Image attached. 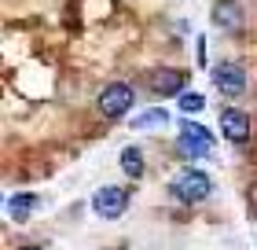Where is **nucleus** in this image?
Instances as JSON below:
<instances>
[{
	"label": "nucleus",
	"mask_w": 257,
	"mask_h": 250,
	"mask_svg": "<svg viewBox=\"0 0 257 250\" xmlns=\"http://www.w3.org/2000/svg\"><path fill=\"white\" fill-rule=\"evenodd\" d=\"M209 77H213V89L224 100H239L246 92V70H242V63H213Z\"/></svg>",
	"instance_id": "nucleus-4"
},
{
	"label": "nucleus",
	"mask_w": 257,
	"mask_h": 250,
	"mask_svg": "<svg viewBox=\"0 0 257 250\" xmlns=\"http://www.w3.org/2000/svg\"><path fill=\"white\" fill-rule=\"evenodd\" d=\"M246 213H250V217H257V181L246 188Z\"/></svg>",
	"instance_id": "nucleus-13"
},
{
	"label": "nucleus",
	"mask_w": 257,
	"mask_h": 250,
	"mask_svg": "<svg viewBox=\"0 0 257 250\" xmlns=\"http://www.w3.org/2000/svg\"><path fill=\"white\" fill-rule=\"evenodd\" d=\"M209 19H213L217 30L235 33V30H242V22H246V11H242L239 0H213V8H209Z\"/></svg>",
	"instance_id": "nucleus-8"
},
{
	"label": "nucleus",
	"mask_w": 257,
	"mask_h": 250,
	"mask_svg": "<svg viewBox=\"0 0 257 250\" xmlns=\"http://www.w3.org/2000/svg\"><path fill=\"white\" fill-rule=\"evenodd\" d=\"M118 162H121V170H125V177H133V181H140V177H144V151L140 147H125L121 154H118Z\"/></svg>",
	"instance_id": "nucleus-11"
},
{
	"label": "nucleus",
	"mask_w": 257,
	"mask_h": 250,
	"mask_svg": "<svg viewBox=\"0 0 257 250\" xmlns=\"http://www.w3.org/2000/svg\"><path fill=\"white\" fill-rule=\"evenodd\" d=\"M188 81H191L188 70H180V66H155L151 77H147V85L158 100H166V96H184V92H188Z\"/></svg>",
	"instance_id": "nucleus-5"
},
{
	"label": "nucleus",
	"mask_w": 257,
	"mask_h": 250,
	"mask_svg": "<svg viewBox=\"0 0 257 250\" xmlns=\"http://www.w3.org/2000/svg\"><path fill=\"white\" fill-rule=\"evenodd\" d=\"M33 206H37V195H33V192H19V195H11V199L4 202L8 217L15 221V224H26L30 213H33Z\"/></svg>",
	"instance_id": "nucleus-9"
},
{
	"label": "nucleus",
	"mask_w": 257,
	"mask_h": 250,
	"mask_svg": "<svg viewBox=\"0 0 257 250\" xmlns=\"http://www.w3.org/2000/svg\"><path fill=\"white\" fill-rule=\"evenodd\" d=\"M166 192L173 202H180V206H198V202H206L213 195V177L206 170H195V165H184L169 177Z\"/></svg>",
	"instance_id": "nucleus-1"
},
{
	"label": "nucleus",
	"mask_w": 257,
	"mask_h": 250,
	"mask_svg": "<svg viewBox=\"0 0 257 250\" xmlns=\"http://www.w3.org/2000/svg\"><path fill=\"white\" fill-rule=\"evenodd\" d=\"M177 147H180L184 158H209V154H213V133H209L206 125L191 122V118H184Z\"/></svg>",
	"instance_id": "nucleus-3"
},
{
	"label": "nucleus",
	"mask_w": 257,
	"mask_h": 250,
	"mask_svg": "<svg viewBox=\"0 0 257 250\" xmlns=\"http://www.w3.org/2000/svg\"><path fill=\"white\" fill-rule=\"evenodd\" d=\"M15 250H41L37 243H22V246H15Z\"/></svg>",
	"instance_id": "nucleus-15"
},
{
	"label": "nucleus",
	"mask_w": 257,
	"mask_h": 250,
	"mask_svg": "<svg viewBox=\"0 0 257 250\" xmlns=\"http://www.w3.org/2000/svg\"><path fill=\"white\" fill-rule=\"evenodd\" d=\"M92 210H96V217H103V221H118L128 210V192L118 188V184H103L99 192L92 195Z\"/></svg>",
	"instance_id": "nucleus-6"
},
{
	"label": "nucleus",
	"mask_w": 257,
	"mask_h": 250,
	"mask_svg": "<svg viewBox=\"0 0 257 250\" xmlns=\"http://www.w3.org/2000/svg\"><path fill=\"white\" fill-rule=\"evenodd\" d=\"M128 125L133 129H166L169 125V111H162V107H155V111H144V114H136V118H128Z\"/></svg>",
	"instance_id": "nucleus-10"
},
{
	"label": "nucleus",
	"mask_w": 257,
	"mask_h": 250,
	"mask_svg": "<svg viewBox=\"0 0 257 250\" xmlns=\"http://www.w3.org/2000/svg\"><path fill=\"white\" fill-rule=\"evenodd\" d=\"M198 63L206 66V37H198Z\"/></svg>",
	"instance_id": "nucleus-14"
},
{
	"label": "nucleus",
	"mask_w": 257,
	"mask_h": 250,
	"mask_svg": "<svg viewBox=\"0 0 257 250\" xmlns=\"http://www.w3.org/2000/svg\"><path fill=\"white\" fill-rule=\"evenodd\" d=\"M220 133H224V140H228V144L242 147V144L250 140V133H253L250 114L242 111V107H224V111H220Z\"/></svg>",
	"instance_id": "nucleus-7"
},
{
	"label": "nucleus",
	"mask_w": 257,
	"mask_h": 250,
	"mask_svg": "<svg viewBox=\"0 0 257 250\" xmlns=\"http://www.w3.org/2000/svg\"><path fill=\"white\" fill-rule=\"evenodd\" d=\"M177 103H180V111L195 114V111H202V107H206V96H202V92H184V96H177Z\"/></svg>",
	"instance_id": "nucleus-12"
},
{
	"label": "nucleus",
	"mask_w": 257,
	"mask_h": 250,
	"mask_svg": "<svg viewBox=\"0 0 257 250\" xmlns=\"http://www.w3.org/2000/svg\"><path fill=\"white\" fill-rule=\"evenodd\" d=\"M133 103H136V89L128 85V81H110V85H103L99 92V114L107 118V122H118V118H125L128 111H133Z\"/></svg>",
	"instance_id": "nucleus-2"
}]
</instances>
